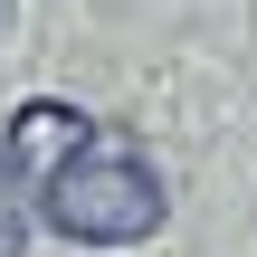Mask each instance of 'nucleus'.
<instances>
[{"mask_svg":"<svg viewBox=\"0 0 257 257\" xmlns=\"http://www.w3.org/2000/svg\"><path fill=\"white\" fill-rule=\"evenodd\" d=\"M162 210H172V200H162V172H153L134 143H114V134L38 191V219H48L57 238H86V248H134V238L162 229Z\"/></svg>","mask_w":257,"mask_h":257,"instance_id":"f257e3e1","label":"nucleus"},{"mask_svg":"<svg viewBox=\"0 0 257 257\" xmlns=\"http://www.w3.org/2000/svg\"><path fill=\"white\" fill-rule=\"evenodd\" d=\"M95 143H105V124H95L86 105H67V95H29L19 124H10V172L48 191V181H57L67 162H86Z\"/></svg>","mask_w":257,"mask_h":257,"instance_id":"f03ea898","label":"nucleus"},{"mask_svg":"<svg viewBox=\"0 0 257 257\" xmlns=\"http://www.w3.org/2000/svg\"><path fill=\"white\" fill-rule=\"evenodd\" d=\"M0 257H29V210H19V172L0 162Z\"/></svg>","mask_w":257,"mask_h":257,"instance_id":"7ed1b4c3","label":"nucleus"}]
</instances>
